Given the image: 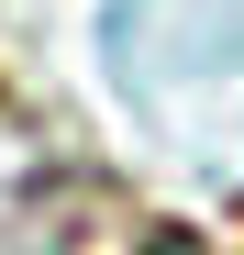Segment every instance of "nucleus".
Returning <instances> with one entry per match:
<instances>
[{"label":"nucleus","instance_id":"obj_1","mask_svg":"<svg viewBox=\"0 0 244 255\" xmlns=\"http://www.w3.org/2000/svg\"><path fill=\"white\" fill-rule=\"evenodd\" d=\"M144 255H200V244H189V233H155V244H144Z\"/></svg>","mask_w":244,"mask_h":255}]
</instances>
